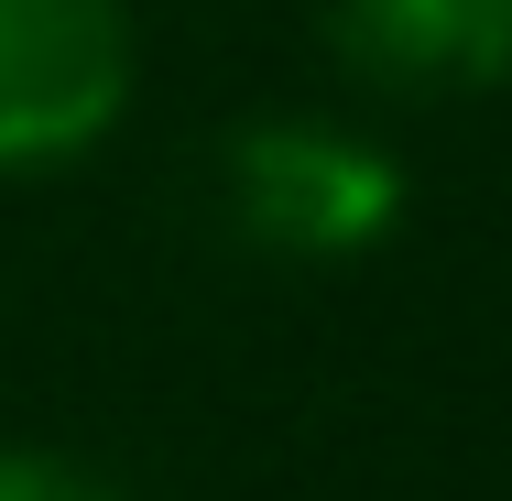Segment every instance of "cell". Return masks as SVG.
I'll return each mask as SVG.
<instances>
[{"label": "cell", "instance_id": "obj_4", "mask_svg": "<svg viewBox=\"0 0 512 501\" xmlns=\"http://www.w3.org/2000/svg\"><path fill=\"white\" fill-rule=\"evenodd\" d=\"M0 501H109L88 469H66V458H33V447H11L0 458Z\"/></svg>", "mask_w": 512, "mask_h": 501}, {"label": "cell", "instance_id": "obj_2", "mask_svg": "<svg viewBox=\"0 0 512 501\" xmlns=\"http://www.w3.org/2000/svg\"><path fill=\"white\" fill-rule=\"evenodd\" d=\"M131 109L120 0H0V175H44L109 142Z\"/></svg>", "mask_w": 512, "mask_h": 501}, {"label": "cell", "instance_id": "obj_3", "mask_svg": "<svg viewBox=\"0 0 512 501\" xmlns=\"http://www.w3.org/2000/svg\"><path fill=\"white\" fill-rule=\"evenodd\" d=\"M327 44L393 99L512 88V0H327Z\"/></svg>", "mask_w": 512, "mask_h": 501}, {"label": "cell", "instance_id": "obj_1", "mask_svg": "<svg viewBox=\"0 0 512 501\" xmlns=\"http://www.w3.org/2000/svg\"><path fill=\"white\" fill-rule=\"evenodd\" d=\"M218 197L240 218V240H262L284 262H349V251L393 240L404 164L338 120H251V131H229Z\"/></svg>", "mask_w": 512, "mask_h": 501}]
</instances>
